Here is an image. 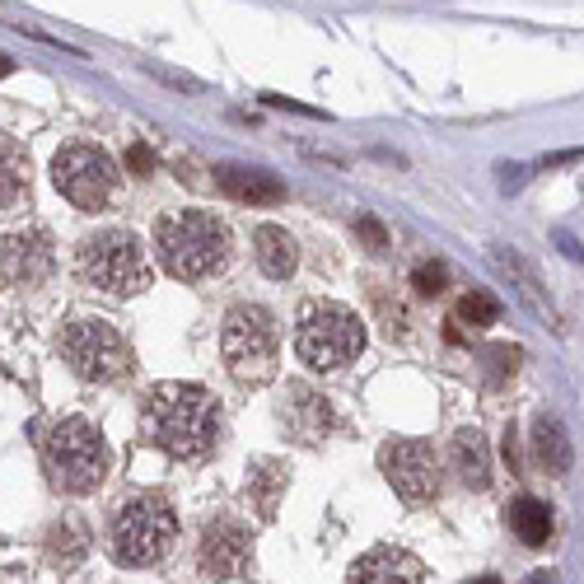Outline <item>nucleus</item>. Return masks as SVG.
<instances>
[{
	"label": "nucleus",
	"instance_id": "27",
	"mask_svg": "<svg viewBox=\"0 0 584 584\" xmlns=\"http://www.w3.org/2000/svg\"><path fill=\"white\" fill-rule=\"evenodd\" d=\"M127 169L136 173V179H150V173H154V154H150L146 140H136V146L127 150Z\"/></svg>",
	"mask_w": 584,
	"mask_h": 584
},
{
	"label": "nucleus",
	"instance_id": "22",
	"mask_svg": "<svg viewBox=\"0 0 584 584\" xmlns=\"http://www.w3.org/2000/svg\"><path fill=\"white\" fill-rule=\"evenodd\" d=\"M495 313H501V305H495L486 290H468L463 299H458V313H454V318H458L463 328H491Z\"/></svg>",
	"mask_w": 584,
	"mask_h": 584
},
{
	"label": "nucleus",
	"instance_id": "24",
	"mask_svg": "<svg viewBox=\"0 0 584 584\" xmlns=\"http://www.w3.org/2000/svg\"><path fill=\"white\" fill-rule=\"evenodd\" d=\"M412 286H416V295H445V286H449V272H445V262H416V272H412Z\"/></svg>",
	"mask_w": 584,
	"mask_h": 584
},
{
	"label": "nucleus",
	"instance_id": "1",
	"mask_svg": "<svg viewBox=\"0 0 584 584\" xmlns=\"http://www.w3.org/2000/svg\"><path fill=\"white\" fill-rule=\"evenodd\" d=\"M140 431L169 458H206L220 439V406L202 383H154L140 402Z\"/></svg>",
	"mask_w": 584,
	"mask_h": 584
},
{
	"label": "nucleus",
	"instance_id": "18",
	"mask_svg": "<svg viewBox=\"0 0 584 584\" xmlns=\"http://www.w3.org/2000/svg\"><path fill=\"white\" fill-rule=\"evenodd\" d=\"M253 257L272 280H286L299 267V248L280 225H257L253 229Z\"/></svg>",
	"mask_w": 584,
	"mask_h": 584
},
{
	"label": "nucleus",
	"instance_id": "23",
	"mask_svg": "<svg viewBox=\"0 0 584 584\" xmlns=\"http://www.w3.org/2000/svg\"><path fill=\"white\" fill-rule=\"evenodd\" d=\"M84 557V538L76 534L70 524H61V528H51L47 534V561L51 565H76Z\"/></svg>",
	"mask_w": 584,
	"mask_h": 584
},
{
	"label": "nucleus",
	"instance_id": "5",
	"mask_svg": "<svg viewBox=\"0 0 584 584\" xmlns=\"http://www.w3.org/2000/svg\"><path fill=\"white\" fill-rule=\"evenodd\" d=\"M173 538H179V515H173V505L159 491L127 495L108 528V547L117 565H154L173 547Z\"/></svg>",
	"mask_w": 584,
	"mask_h": 584
},
{
	"label": "nucleus",
	"instance_id": "19",
	"mask_svg": "<svg viewBox=\"0 0 584 584\" xmlns=\"http://www.w3.org/2000/svg\"><path fill=\"white\" fill-rule=\"evenodd\" d=\"M509 528H515V538L524 547H547V538H552V509H547L538 495H519V501L509 505Z\"/></svg>",
	"mask_w": 584,
	"mask_h": 584
},
{
	"label": "nucleus",
	"instance_id": "9",
	"mask_svg": "<svg viewBox=\"0 0 584 584\" xmlns=\"http://www.w3.org/2000/svg\"><path fill=\"white\" fill-rule=\"evenodd\" d=\"M51 183H57V192L70 206L99 210V206H108L117 192V164L103 146L70 140V146H61L57 159H51Z\"/></svg>",
	"mask_w": 584,
	"mask_h": 584
},
{
	"label": "nucleus",
	"instance_id": "26",
	"mask_svg": "<svg viewBox=\"0 0 584 584\" xmlns=\"http://www.w3.org/2000/svg\"><path fill=\"white\" fill-rule=\"evenodd\" d=\"M356 234L369 243V253H388V234H383V225H379V220L360 216V220H356Z\"/></svg>",
	"mask_w": 584,
	"mask_h": 584
},
{
	"label": "nucleus",
	"instance_id": "13",
	"mask_svg": "<svg viewBox=\"0 0 584 584\" xmlns=\"http://www.w3.org/2000/svg\"><path fill=\"white\" fill-rule=\"evenodd\" d=\"M286 402H280V421L290 426L299 445H318L332 431V406L323 393H313L309 383H286Z\"/></svg>",
	"mask_w": 584,
	"mask_h": 584
},
{
	"label": "nucleus",
	"instance_id": "14",
	"mask_svg": "<svg viewBox=\"0 0 584 584\" xmlns=\"http://www.w3.org/2000/svg\"><path fill=\"white\" fill-rule=\"evenodd\" d=\"M346 584H426V565L402 547H375L351 565Z\"/></svg>",
	"mask_w": 584,
	"mask_h": 584
},
{
	"label": "nucleus",
	"instance_id": "29",
	"mask_svg": "<svg viewBox=\"0 0 584 584\" xmlns=\"http://www.w3.org/2000/svg\"><path fill=\"white\" fill-rule=\"evenodd\" d=\"M524 584H552V575H547V571H538V575H528Z\"/></svg>",
	"mask_w": 584,
	"mask_h": 584
},
{
	"label": "nucleus",
	"instance_id": "20",
	"mask_svg": "<svg viewBox=\"0 0 584 584\" xmlns=\"http://www.w3.org/2000/svg\"><path fill=\"white\" fill-rule=\"evenodd\" d=\"M24 187H28V154H24L20 140L0 136V210L20 202Z\"/></svg>",
	"mask_w": 584,
	"mask_h": 584
},
{
	"label": "nucleus",
	"instance_id": "10",
	"mask_svg": "<svg viewBox=\"0 0 584 584\" xmlns=\"http://www.w3.org/2000/svg\"><path fill=\"white\" fill-rule=\"evenodd\" d=\"M379 468L406 505H431L439 495V458L426 439H388L379 449Z\"/></svg>",
	"mask_w": 584,
	"mask_h": 584
},
{
	"label": "nucleus",
	"instance_id": "21",
	"mask_svg": "<svg viewBox=\"0 0 584 584\" xmlns=\"http://www.w3.org/2000/svg\"><path fill=\"white\" fill-rule=\"evenodd\" d=\"M280 486H286V472H280V463L262 458V463H257V495H253L262 519H272V515H276V495H280Z\"/></svg>",
	"mask_w": 584,
	"mask_h": 584
},
{
	"label": "nucleus",
	"instance_id": "11",
	"mask_svg": "<svg viewBox=\"0 0 584 584\" xmlns=\"http://www.w3.org/2000/svg\"><path fill=\"white\" fill-rule=\"evenodd\" d=\"M248 561H253V534H248L234 515H220L202 528L197 565L210 580H234L248 571Z\"/></svg>",
	"mask_w": 584,
	"mask_h": 584
},
{
	"label": "nucleus",
	"instance_id": "3",
	"mask_svg": "<svg viewBox=\"0 0 584 584\" xmlns=\"http://www.w3.org/2000/svg\"><path fill=\"white\" fill-rule=\"evenodd\" d=\"M43 463L51 486L66 495H90L103 486V477L113 468L108 439H103L84 416H66L43 435Z\"/></svg>",
	"mask_w": 584,
	"mask_h": 584
},
{
	"label": "nucleus",
	"instance_id": "25",
	"mask_svg": "<svg viewBox=\"0 0 584 584\" xmlns=\"http://www.w3.org/2000/svg\"><path fill=\"white\" fill-rule=\"evenodd\" d=\"M486 365H491V383H501L505 375H515V369H519V346H491Z\"/></svg>",
	"mask_w": 584,
	"mask_h": 584
},
{
	"label": "nucleus",
	"instance_id": "15",
	"mask_svg": "<svg viewBox=\"0 0 584 584\" xmlns=\"http://www.w3.org/2000/svg\"><path fill=\"white\" fill-rule=\"evenodd\" d=\"M216 183L225 197H234L243 206H276L286 202V183L267 169H243V164H220L216 169Z\"/></svg>",
	"mask_w": 584,
	"mask_h": 584
},
{
	"label": "nucleus",
	"instance_id": "6",
	"mask_svg": "<svg viewBox=\"0 0 584 584\" xmlns=\"http://www.w3.org/2000/svg\"><path fill=\"white\" fill-rule=\"evenodd\" d=\"M80 280L113 299H131L150 286V257L131 229H99L80 243Z\"/></svg>",
	"mask_w": 584,
	"mask_h": 584
},
{
	"label": "nucleus",
	"instance_id": "16",
	"mask_svg": "<svg viewBox=\"0 0 584 584\" xmlns=\"http://www.w3.org/2000/svg\"><path fill=\"white\" fill-rule=\"evenodd\" d=\"M449 468L458 472V482H463L468 491H486L491 486V445H486V435L477 426H463L454 435Z\"/></svg>",
	"mask_w": 584,
	"mask_h": 584
},
{
	"label": "nucleus",
	"instance_id": "17",
	"mask_svg": "<svg viewBox=\"0 0 584 584\" xmlns=\"http://www.w3.org/2000/svg\"><path fill=\"white\" fill-rule=\"evenodd\" d=\"M528 439H534V463L547 472V477H565V472H571V435H565V426H561V421L557 416H538L534 421V435H528Z\"/></svg>",
	"mask_w": 584,
	"mask_h": 584
},
{
	"label": "nucleus",
	"instance_id": "12",
	"mask_svg": "<svg viewBox=\"0 0 584 584\" xmlns=\"http://www.w3.org/2000/svg\"><path fill=\"white\" fill-rule=\"evenodd\" d=\"M0 272H5L10 286H38L51 272V243L43 229H24V234H10L0 248Z\"/></svg>",
	"mask_w": 584,
	"mask_h": 584
},
{
	"label": "nucleus",
	"instance_id": "28",
	"mask_svg": "<svg viewBox=\"0 0 584 584\" xmlns=\"http://www.w3.org/2000/svg\"><path fill=\"white\" fill-rule=\"evenodd\" d=\"M501 173H505V179H501V187H505V192H515V187L524 183V173H528V169H519V164H515V169H501Z\"/></svg>",
	"mask_w": 584,
	"mask_h": 584
},
{
	"label": "nucleus",
	"instance_id": "8",
	"mask_svg": "<svg viewBox=\"0 0 584 584\" xmlns=\"http://www.w3.org/2000/svg\"><path fill=\"white\" fill-rule=\"evenodd\" d=\"M61 356L84 383H113L131 369L127 337H122L113 323H103V318H76V323H66Z\"/></svg>",
	"mask_w": 584,
	"mask_h": 584
},
{
	"label": "nucleus",
	"instance_id": "30",
	"mask_svg": "<svg viewBox=\"0 0 584 584\" xmlns=\"http://www.w3.org/2000/svg\"><path fill=\"white\" fill-rule=\"evenodd\" d=\"M10 70H14V61H10V57H0V80H5Z\"/></svg>",
	"mask_w": 584,
	"mask_h": 584
},
{
	"label": "nucleus",
	"instance_id": "31",
	"mask_svg": "<svg viewBox=\"0 0 584 584\" xmlns=\"http://www.w3.org/2000/svg\"><path fill=\"white\" fill-rule=\"evenodd\" d=\"M472 584H501V580H495V575H482V580H472Z\"/></svg>",
	"mask_w": 584,
	"mask_h": 584
},
{
	"label": "nucleus",
	"instance_id": "2",
	"mask_svg": "<svg viewBox=\"0 0 584 584\" xmlns=\"http://www.w3.org/2000/svg\"><path fill=\"white\" fill-rule=\"evenodd\" d=\"M154 248L169 276L179 280H202L225 267L229 257V229L210 210H169L154 225Z\"/></svg>",
	"mask_w": 584,
	"mask_h": 584
},
{
	"label": "nucleus",
	"instance_id": "7",
	"mask_svg": "<svg viewBox=\"0 0 584 584\" xmlns=\"http://www.w3.org/2000/svg\"><path fill=\"white\" fill-rule=\"evenodd\" d=\"M276 346H280L276 318L262 305H234L225 313L220 351H225V365L234 375V383L243 388L267 383L276 375Z\"/></svg>",
	"mask_w": 584,
	"mask_h": 584
},
{
	"label": "nucleus",
	"instance_id": "4",
	"mask_svg": "<svg viewBox=\"0 0 584 584\" xmlns=\"http://www.w3.org/2000/svg\"><path fill=\"white\" fill-rule=\"evenodd\" d=\"M295 351L309 369H342L365 351V323L337 299H305L295 318Z\"/></svg>",
	"mask_w": 584,
	"mask_h": 584
}]
</instances>
